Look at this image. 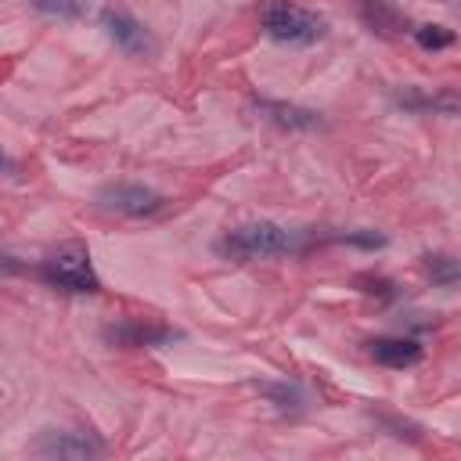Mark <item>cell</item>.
Here are the masks:
<instances>
[{
  "label": "cell",
  "mask_w": 461,
  "mask_h": 461,
  "mask_svg": "<svg viewBox=\"0 0 461 461\" xmlns=\"http://www.w3.org/2000/svg\"><path fill=\"white\" fill-rule=\"evenodd\" d=\"M40 277L58 288V292H72V295H94L101 292V277L90 263V249L83 241H65L54 252L43 256L40 263Z\"/></svg>",
  "instance_id": "1"
},
{
  "label": "cell",
  "mask_w": 461,
  "mask_h": 461,
  "mask_svg": "<svg viewBox=\"0 0 461 461\" xmlns=\"http://www.w3.org/2000/svg\"><path fill=\"white\" fill-rule=\"evenodd\" d=\"M288 249H295V230L274 220L241 223L216 241V252L227 259H263V256H281Z\"/></svg>",
  "instance_id": "2"
},
{
  "label": "cell",
  "mask_w": 461,
  "mask_h": 461,
  "mask_svg": "<svg viewBox=\"0 0 461 461\" xmlns=\"http://www.w3.org/2000/svg\"><path fill=\"white\" fill-rule=\"evenodd\" d=\"M259 25L277 43H317L324 36V18L292 0H259Z\"/></svg>",
  "instance_id": "3"
},
{
  "label": "cell",
  "mask_w": 461,
  "mask_h": 461,
  "mask_svg": "<svg viewBox=\"0 0 461 461\" xmlns=\"http://www.w3.org/2000/svg\"><path fill=\"white\" fill-rule=\"evenodd\" d=\"M97 205L104 212L140 220V216L162 212L166 209V194H158L155 187H144V184H108V187L97 191Z\"/></svg>",
  "instance_id": "4"
},
{
  "label": "cell",
  "mask_w": 461,
  "mask_h": 461,
  "mask_svg": "<svg viewBox=\"0 0 461 461\" xmlns=\"http://www.w3.org/2000/svg\"><path fill=\"white\" fill-rule=\"evenodd\" d=\"M104 450V443L90 432L79 429H47L36 443L32 454L36 457H58V461H83V457H97Z\"/></svg>",
  "instance_id": "5"
},
{
  "label": "cell",
  "mask_w": 461,
  "mask_h": 461,
  "mask_svg": "<svg viewBox=\"0 0 461 461\" xmlns=\"http://www.w3.org/2000/svg\"><path fill=\"white\" fill-rule=\"evenodd\" d=\"M101 25H104L108 40H112L115 47H122L126 54H137V58H151V54H155V36H151L133 14H126V11H119V7H104V11H101Z\"/></svg>",
  "instance_id": "6"
},
{
  "label": "cell",
  "mask_w": 461,
  "mask_h": 461,
  "mask_svg": "<svg viewBox=\"0 0 461 461\" xmlns=\"http://www.w3.org/2000/svg\"><path fill=\"white\" fill-rule=\"evenodd\" d=\"M396 104L418 112V115H457L461 112V90L439 86V90H425V86H411L396 94Z\"/></svg>",
  "instance_id": "7"
},
{
  "label": "cell",
  "mask_w": 461,
  "mask_h": 461,
  "mask_svg": "<svg viewBox=\"0 0 461 461\" xmlns=\"http://www.w3.org/2000/svg\"><path fill=\"white\" fill-rule=\"evenodd\" d=\"M104 339L115 346H166V342L180 339V331L166 328V324H151V321H122V324H112L104 331Z\"/></svg>",
  "instance_id": "8"
},
{
  "label": "cell",
  "mask_w": 461,
  "mask_h": 461,
  "mask_svg": "<svg viewBox=\"0 0 461 461\" xmlns=\"http://www.w3.org/2000/svg\"><path fill=\"white\" fill-rule=\"evenodd\" d=\"M367 353H371L382 367H396V371L414 367V364L425 357L421 342H418V339H403V335H382V339H371V342H367Z\"/></svg>",
  "instance_id": "9"
},
{
  "label": "cell",
  "mask_w": 461,
  "mask_h": 461,
  "mask_svg": "<svg viewBox=\"0 0 461 461\" xmlns=\"http://www.w3.org/2000/svg\"><path fill=\"white\" fill-rule=\"evenodd\" d=\"M256 108L263 119H270L285 130H317L321 126V115L313 108H299V104H285V101H259Z\"/></svg>",
  "instance_id": "10"
},
{
  "label": "cell",
  "mask_w": 461,
  "mask_h": 461,
  "mask_svg": "<svg viewBox=\"0 0 461 461\" xmlns=\"http://www.w3.org/2000/svg\"><path fill=\"white\" fill-rule=\"evenodd\" d=\"M360 18H364V25L371 32H382V36L400 29V14L385 0H360Z\"/></svg>",
  "instance_id": "11"
},
{
  "label": "cell",
  "mask_w": 461,
  "mask_h": 461,
  "mask_svg": "<svg viewBox=\"0 0 461 461\" xmlns=\"http://www.w3.org/2000/svg\"><path fill=\"white\" fill-rule=\"evenodd\" d=\"M421 267H425V274L432 277V285H454V281H461V259H457V256L425 252V256H421Z\"/></svg>",
  "instance_id": "12"
},
{
  "label": "cell",
  "mask_w": 461,
  "mask_h": 461,
  "mask_svg": "<svg viewBox=\"0 0 461 461\" xmlns=\"http://www.w3.org/2000/svg\"><path fill=\"white\" fill-rule=\"evenodd\" d=\"M40 14H50V18H83L90 11L86 0H29Z\"/></svg>",
  "instance_id": "13"
},
{
  "label": "cell",
  "mask_w": 461,
  "mask_h": 461,
  "mask_svg": "<svg viewBox=\"0 0 461 461\" xmlns=\"http://www.w3.org/2000/svg\"><path fill=\"white\" fill-rule=\"evenodd\" d=\"M263 393L270 396V403H274L277 411H299V407H303V389H299V385L281 382V385H263Z\"/></svg>",
  "instance_id": "14"
},
{
  "label": "cell",
  "mask_w": 461,
  "mask_h": 461,
  "mask_svg": "<svg viewBox=\"0 0 461 461\" xmlns=\"http://www.w3.org/2000/svg\"><path fill=\"white\" fill-rule=\"evenodd\" d=\"M414 40H418V47H425V50H443V47L454 43V32L443 29V25H418V29H414Z\"/></svg>",
  "instance_id": "15"
},
{
  "label": "cell",
  "mask_w": 461,
  "mask_h": 461,
  "mask_svg": "<svg viewBox=\"0 0 461 461\" xmlns=\"http://www.w3.org/2000/svg\"><path fill=\"white\" fill-rule=\"evenodd\" d=\"M357 285H367V288H360V292L378 295V299H393V295H396V285H393L389 277H357Z\"/></svg>",
  "instance_id": "16"
},
{
  "label": "cell",
  "mask_w": 461,
  "mask_h": 461,
  "mask_svg": "<svg viewBox=\"0 0 461 461\" xmlns=\"http://www.w3.org/2000/svg\"><path fill=\"white\" fill-rule=\"evenodd\" d=\"M342 241H349V245H364V249H382V245H385V234H375V230H357V234H346Z\"/></svg>",
  "instance_id": "17"
}]
</instances>
